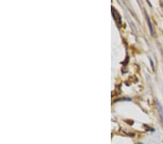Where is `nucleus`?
<instances>
[{"instance_id":"obj_1","label":"nucleus","mask_w":163,"mask_h":144,"mask_svg":"<svg viewBox=\"0 0 163 144\" xmlns=\"http://www.w3.org/2000/svg\"><path fill=\"white\" fill-rule=\"evenodd\" d=\"M156 104H157V110H158V114L160 116V119L161 122L163 124V108L162 106L161 105L160 103L158 101H156Z\"/></svg>"},{"instance_id":"obj_2","label":"nucleus","mask_w":163,"mask_h":144,"mask_svg":"<svg viewBox=\"0 0 163 144\" xmlns=\"http://www.w3.org/2000/svg\"><path fill=\"white\" fill-rule=\"evenodd\" d=\"M112 14H113V16L114 19H115V21H116V23L118 24H120L121 23V18H120V16L119 15L118 12H116L115 9H114L113 7H112Z\"/></svg>"},{"instance_id":"obj_3","label":"nucleus","mask_w":163,"mask_h":144,"mask_svg":"<svg viewBox=\"0 0 163 144\" xmlns=\"http://www.w3.org/2000/svg\"><path fill=\"white\" fill-rule=\"evenodd\" d=\"M145 15H146V21H147V23H148L150 33H151V36H153V35H154V29H153V27H152V24H151V21H150V19H149V18L148 17V15L146 14V12L145 13Z\"/></svg>"},{"instance_id":"obj_4","label":"nucleus","mask_w":163,"mask_h":144,"mask_svg":"<svg viewBox=\"0 0 163 144\" xmlns=\"http://www.w3.org/2000/svg\"><path fill=\"white\" fill-rule=\"evenodd\" d=\"M137 144H142V143H137Z\"/></svg>"}]
</instances>
